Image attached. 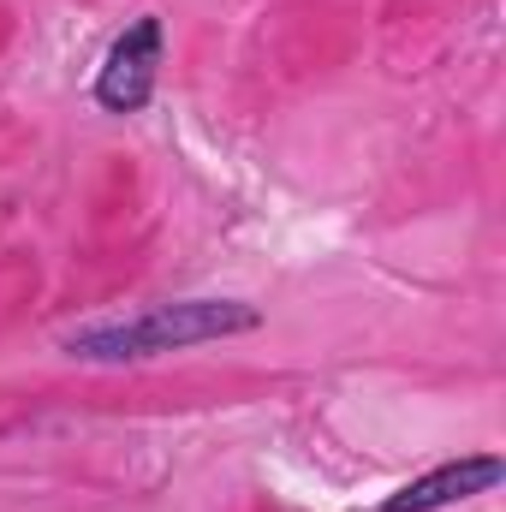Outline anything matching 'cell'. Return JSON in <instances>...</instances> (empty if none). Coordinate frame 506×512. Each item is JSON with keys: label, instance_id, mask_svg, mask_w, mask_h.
Here are the masks:
<instances>
[{"label": "cell", "instance_id": "6da1fadb", "mask_svg": "<svg viewBox=\"0 0 506 512\" xmlns=\"http://www.w3.org/2000/svg\"><path fill=\"white\" fill-rule=\"evenodd\" d=\"M262 328V310L239 298H173V304H149L137 316H108L90 322L78 334H66V352L84 364H131V358H161V352H185L203 340H233Z\"/></svg>", "mask_w": 506, "mask_h": 512}, {"label": "cell", "instance_id": "7a4b0ae2", "mask_svg": "<svg viewBox=\"0 0 506 512\" xmlns=\"http://www.w3.org/2000/svg\"><path fill=\"white\" fill-rule=\"evenodd\" d=\"M161 54H167V24L155 12L131 18L126 30L114 36L102 72H96V90H90L96 108L102 114H143L155 84H161Z\"/></svg>", "mask_w": 506, "mask_h": 512}, {"label": "cell", "instance_id": "3957f363", "mask_svg": "<svg viewBox=\"0 0 506 512\" xmlns=\"http://www.w3.org/2000/svg\"><path fill=\"white\" fill-rule=\"evenodd\" d=\"M506 465L501 453H465V459H447L423 477H411L399 495H387L376 512H441V507H459V501H477L489 489H501Z\"/></svg>", "mask_w": 506, "mask_h": 512}]
</instances>
